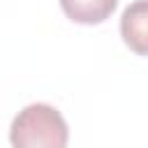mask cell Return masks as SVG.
I'll list each match as a JSON object with an SVG mask.
<instances>
[{
	"label": "cell",
	"instance_id": "2",
	"mask_svg": "<svg viewBox=\"0 0 148 148\" xmlns=\"http://www.w3.org/2000/svg\"><path fill=\"white\" fill-rule=\"evenodd\" d=\"M120 37L130 51L148 58V0H134L120 16Z\"/></svg>",
	"mask_w": 148,
	"mask_h": 148
},
{
	"label": "cell",
	"instance_id": "1",
	"mask_svg": "<svg viewBox=\"0 0 148 148\" xmlns=\"http://www.w3.org/2000/svg\"><path fill=\"white\" fill-rule=\"evenodd\" d=\"M9 141L12 148H67L69 127L56 106L37 102L14 116Z\"/></svg>",
	"mask_w": 148,
	"mask_h": 148
},
{
	"label": "cell",
	"instance_id": "3",
	"mask_svg": "<svg viewBox=\"0 0 148 148\" xmlns=\"http://www.w3.org/2000/svg\"><path fill=\"white\" fill-rule=\"evenodd\" d=\"M65 16L81 25L104 23L118 7V0H60Z\"/></svg>",
	"mask_w": 148,
	"mask_h": 148
}]
</instances>
